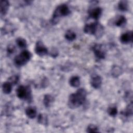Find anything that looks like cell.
<instances>
[{
	"mask_svg": "<svg viewBox=\"0 0 133 133\" xmlns=\"http://www.w3.org/2000/svg\"><path fill=\"white\" fill-rule=\"evenodd\" d=\"M121 69L118 66H115L112 70V73L113 75H115L116 76L119 75L121 73Z\"/></svg>",
	"mask_w": 133,
	"mask_h": 133,
	"instance_id": "d4e9b609",
	"label": "cell"
},
{
	"mask_svg": "<svg viewBox=\"0 0 133 133\" xmlns=\"http://www.w3.org/2000/svg\"><path fill=\"white\" fill-rule=\"evenodd\" d=\"M92 50L94 51L95 56L99 59H104L105 57V51L102 49V47L100 44H95L92 47Z\"/></svg>",
	"mask_w": 133,
	"mask_h": 133,
	"instance_id": "8992f818",
	"label": "cell"
},
{
	"mask_svg": "<svg viewBox=\"0 0 133 133\" xmlns=\"http://www.w3.org/2000/svg\"><path fill=\"white\" fill-rule=\"evenodd\" d=\"M9 2L7 1H1V14L2 16L5 15L8 10Z\"/></svg>",
	"mask_w": 133,
	"mask_h": 133,
	"instance_id": "7c38bea8",
	"label": "cell"
},
{
	"mask_svg": "<svg viewBox=\"0 0 133 133\" xmlns=\"http://www.w3.org/2000/svg\"><path fill=\"white\" fill-rule=\"evenodd\" d=\"M38 122L39 123L42 125H46L48 123L47 116L44 114H40L38 117Z\"/></svg>",
	"mask_w": 133,
	"mask_h": 133,
	"instance_id": "d6986e66",
	"label": "cell"
},
{
	"mask_svg": "<svg viewBox=\"0 0 133 133\" xmlns=\"http://www.w3.org/2000/svg\"><path fill=\"white\" fill-rule=\"evenodd\" d=\"M108 113L109 114V115L111 116H115L116 115L117 113V108L116 107H109L108 110Z\"/></svg>",
	"mask_w": 133,
	"mask_h": 133,
	"instance_id": "7402d4cb",
	"label": "cell"
},
{
	"mask_svg": "<svg viewBox=\"0 0 133 133\" xmlns=\"http://www.w3.org/2000/svg\"><path fill=\"white\" fill-rule=\"evenodd\" d=\"M102 84V78L101 76L99 75H96L93 76L91 79V86L96 89L100 87Z\"/></svg>",
	"mask_w": 133,
	"mask_h": 133,
	"instance_id": "30bf717a",
	"label": "cell"
},
{
	"mask_svg": "<svg viewBox=\"0 0 133 133\" xmlns=\"http://www.w3.org/2000/svg\"><path fill=\"white\" fill-rule=\"evenodd\" d=\"M133 34L131 31H127L122 34L120 37V41L123 44H128L132 42Z\"/></svg>",
	"mask_w": 133,
	"mask_h": 133,
	"instance_id": "ba28073f",
	"label": "cell"
},
{
	"mask_svg": "<svg viewBox=\"0 0 133 133\" xmlns=\"http://www.w3.org/2000/svg\"><path fill=\"white\" fill-rule=\"evenodd\" d=\"M15 47L14 45H9L7 47V52L9 54H11L13 53L15 51Z\"/></svg>",
	"mask_w": 133,
	"mask_h": 133,
	"instance_id": "484cf974",
	"label": "cell"
},
{
	"mask_svg": "<svg viewBox=\"0 0 133 133\" xmlns=\"http://www.w3.org/2000/svg\"><path fill=\"white\" fill-rule=\"evenodd\" d=\"M126 23V19L124 16H119L115 21L114 24L116 26H122L124 25Z\"/></svg>",
	"mask_w": 133,
	"mask_h": 133,
	"instance_id": "2e32d148",
	"label": "cell"
},
{
	"mask_svg": "<svg viewBox=\"0 0 133 133\" xmlns=\"http://www.w3.org/2000/svg\"><path fill=\"white\" fill-rule=\"evenodd\" d=\"M12 84L8 81L4 83L2 85V89L3 92L6 94L10 93L12 90Z\"/></svg>",
	"mask_w": 133,
	"mask_h": 133,
	"instance_id": "5bb4252c",
	"label": "cell"
},
{
	"mask_svg": "<svg viewBox=\"0 0 133 133\" xmlns=\"http://www.w3.org/2000/svg\"><path fill=\"white\" fill-rule=\"evenodd\" d=\"M65 37L67 40L72 41L75 39L76 34L71 30H68L65 34Z\"/></svg>",
	"mask_w": 133,
	"mask_h": 133,
	"instance_id": "ac0fdd59",
	"label": "cell"
},
{
	"mask_svg": "<svg viewBox=\"0 0 133 133\" xmlns=\"http://www.w3.org/2000/svg\"><path fill=\"white\" fill-rule=\"evenodd\" d=\"M121 114L125 117H130L132 115V102H131L126 108V109L121 112Z\"/></svg>",
	"mask_w": 133,
	"mask_h": 133,
	"instance_id": "8fae6325",
	"label": "cell"
},
{
	"mask_svg": "<svg viewBox=\"0 0 133 133\" xmlns=\"http://www.w3.org/2000/svg\"><path fill=\"white\" fill-rule=\"evenodd\" d=\"M70 13V10L68 5L65 4L60 5L56 8V9L54 11L52 19V21L54 22V21L55 20L62 17L66 16Z\"/></svg>",
	"mask_w": 133,
	"mask_h": 133,
	"instance_id": "3957f363",
	"label": "cell"
},
{
	"mask_svg": "<svg viewBox=\"0 0 133 133\" xmlns=\"http://www.w3.org/2000/svg\"><path fill=\"white\" fill-rule=\"evenodd\" d=\"M86 95L87 92L84 89H78L76 92L70 95L68 102L69 107L72 109L80 107L85 102Z\"/></svg>",
	"mask_w": 133,
	"mask_h": 133,
	"instance_id": "6da1fadb",
	"label": "cell"
},
{
	"mask_svg": "<svg viewBox=\"0 0 133 133\" xmlns=\"http://www.w3.org/2000/svg\"><path fill=\"white\" fill-rule=\"evenodd\" d=\"M25 114L30 118H34L36 115V108L33 107H28L25 110Z\"/></svg>",
	"mask_w": 133,
	"mask_h": 133,
	"instance_id": "4fadbf2b",
	"label": "cell"
},
{
	"mask_svg": "<svg viewBox=\"0 0 133 133\" xmlns=\"http://www.w3.org/2000/svg\"><path fill=\"white\" fill-rule=\"evenodd\" d=\"M86 131L88 132H99L98 127L94 125H89L87 128Z\"/></svg>",
	"mask_w": 133,
	"mask_h": 133,
	"instance_id": "603a6c76",
	"label": "cell"
},
{
	"mask_svg": "<svg viewBox=\"0 0 133 133\" xmlns=\"http://www.w3.org/2000/svg\"><path fill=\"white\" fill-rule=\"evenodd\" d=\"M17 97L23 100H30L31 99V90L30 87L21 85L19 86L16 90Z\"/></svg>",
	"mask_w": 133,
	"mask_h": 133,
	"instance_id": "5b68a950",
	"label": "cell"
},
{
	"mask_svg": "<svg viewBox=\"0 0 133 133\" xmlns=\"http://www.w3.org/2000/svg\"><path fill=\"white\" fill-rule=\"evenodd\" d=\"M103 29V28L101 25L97 22H94L86 24L84 28V31L88 34L95 35L96 36H97L98 34L100 36L99 33L102 34Z\"/></svg>",
	"mask_w": 133,
	"mask_h": 133,
	"instance_id": "7a4b0ae2",
	"label": "cell"
},
{
	"mask_svg": "<svg viewBox=\"0 0 133 133\" xmlns=\"http://www.w3.org/2000/svg\"><path fill=\"white\" fill-rule=\"evenodd\" d=\"M53 97L50 95H45L43 99V103L44 105L48 108L49 107L53 101Z\"/></svg>",
	"mask_w": 133,
	"mask_h": 133,
	"instance_id": "e0dca14e",
	"label": "cell"
},
{
	"mask_svg": "<svg viewBox=\"0 0 133 133\" xmlns=\"http://www.w3.org/2000/svg\"><path fill=\"white\" fill-rule=\"evenodd\" d=\"M118 9L121 11H126L128 8L127 2L126 1H121L118 3Z\"/></svg>",
	"mask_w": 133,
	"mask_h": 133,
	"instance_id": "44dd1931",
	"label": "cell"
},
{
	"mask_svg": "<svg viewBox=\"0 0 133 133\" xmlns=\"http://www.w3.org/2000/svg\"><path fill=\"white\" fill-rule=\"evenodd\" d=\"M70 84L71 86L74 87H77L79 86L80 84V79L79 77L77 76H72L69 81Z\"/></svg>",
	"mask_w": 133,
	"mask_h": 133,
	"instance_id": "9a60e30c",
	"label": "cell"
},
{
	"mask_svg": "<svg viewBox=\"0 0 133 133\" xmlns=\"http://www.w3.org/2000/svg\"><path fill=\"white\" fill-rule=\"evenodd\" d=\"M31 54L28 50L22 51L19 55L15 57L14 62L17 66H20L26 64L31 58Z\"/></svg>",
	"mask_w": 133,
	"mask_h": 133,
	"instance_id": "277c9868",
	"label": "cell"
},
{
	"mask_svg": "<svg viewBox=\"0 0 133 133\" xmlns=\"http://www.w3.org/2000/svg\"><path fill=\"white\" fill-rule=\"evenodd\" d=\"M88 13L90 17L97 20L99 19L101 15L102 9L99 7H97L90 10Z\"/></svg>",
	"mask_w": 133,
	"mask_h": 133,
	"instance_id": "9c48e42d",
	"label": "cell"
},
{
	"mask_svg": "<svg viewBox=\"0 0 133 133\" xmlns=\"http://www.w3.org/2000/svg\"><path fill=\"white\" fill-rule=\"evenodd\" d=\"M16 43L19 47L21 48H23L26 47V41L22 38V37H19L16 39Z\"/></svg>",
	"mask_w": 133,
	"mask_h": 133,
	"instance_id": "ffe728a7",
	"label": "cell"
},
{
	"mask_svg": "<svg viewBox=\"0 0 133 133\" xmlns=\"http://www.w3.org/2000/svg\"><path fill=\"white\" fill-rule=\"evenodd\" d=\"M19 81V77L17 75H13L8 78V82H9L12 85L16 84Z\"/></svg>",
	"mask_w": 133,
	"mask_h": 133,
	"instance_id": "cb8c5ba5",
	"label": "cell"
},
{
	"mask_svg": "<svg viewBox=\"0 0 133 133\" xmlns=\"http://www.w3.org/2000/svg\"><path fill=\"white\" fill-rule=\"evenodd\" d=\"M35 51L37 55L43 56L47 54L48 49L41 41H38L35 45Z\"/></svg>",
	"mask_w": 133,
	"mask_h": 133,
	"instance_id": "52a82bcc",
	"label": "cell"
}]
</instances>
